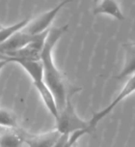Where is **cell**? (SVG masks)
<instances>
[{"label": "cell", "instance_id": "8fae6325", "mask_svg": "<svg viewBox=\"0 0 135 147\" xmlns=\"http://www.w3.org/2000/svg\"><path fill=\"white\" fill-rule=\"evenodd\" d=\"M1 128V127H0ZM0 132V147H24L26 144L20 134L13 131V129L1 128Z\"/></svg>", "mask_w": 135, "mask_h": 147}, {"label": "cell", "instance_id": "8992f818", "mask_svg": "<svg viewBox=\"0 0 135 147\" xmlns=\"http://www.w3.org/2000/svg\"><path fill=\"white\" fill-rule=\"evenodd\" d=\"M33 37L34 35L26 33L25 31H23V29L15 33L6 41L0 43V53L8 57L11 56L14 52L19 51L29 44L32 41Z\"/></svg>", "mask_w": 135, "mask_h": 147}, {"label": "cell", "instance_id": "6da1fadb", "mask_svg": "<svg viewBox=\"0 0 135 147\" xmlns=\"http://www.w3.org/2000/svg\"><path fill=\"white\" fill-rule=\"evenodd\" d=\"M68 27L69 24L60 26V27L49 28L40 57L41 65H43V82L52 93L58 111L64 107L69 97L67 95V86L63 76L54 64L52 51L56 43L67 32Z\"/></svg>", "mask_w": 135, "mask_h": 147}, {"label": "cell", "instance_id": "e0dca14e", "mask_svg": "<svg viewBox=\"0 0 135 147\" xmlns=\"http://www.w3.org/2000/svg\"><path fill=\"white\" fill-rule=\"evenodd\" d=\"M2 27H3V26H2L1 24H0V29H1V28H2Z\"/></svg>", "mask_w": 135, "mask_h": 147}, {"label": "cell", "instance_id": "2e32d148", "mask_svg": "<svg viewBox=\"0 0 135 147\" xmlns=\"http://www.w3.org/2000/svg\"><path fill=\"white\" fill-rule=\"evenodd\" d=\"M98 1H100V0H94V2H95V3H96V4H97V3H98Z\"/></svg>", "mask_w": 135, "mask_h": 147}, {"label": "cell", "instance_id": "7a4b0ae2", "mask_svg": "<svg viewBox=\"0 0 135 147\" xmlns=\"http://www.w3.org/2000/svg\"><path fill=\"white\" fill-rule=\"evenodd\" d=\"M56 119V130L61 134H72L80 130H88L92 133L93 129L90 127L89 122L81 119L72 106L71 99L68 98L66 105L58 111Z\"/></svg>", "mask_w": 135, "mask_h": 147}, {"label": "cell", "instance_id": "7c38bea8", "mask_svg": "<svg viewBox=\"0 0 135 147\" xmlns=\"http://www.w3.org/2000/svg\"><path fill=\"white\" fill-rule=\"evenodd\" d=\"M30 22V18H24V20H20V22L15 23L11 26L8 27H2L0 29V43L6 41L7 39H9L12 35H14L15 33L19 32V31L22 30L23 28L26 26Z\"/></svg>", "mask_w": 135, "mask_h": 147}, {"label": "cell", "instance_id": "4fadbf2b", "mask_svg": "<svg viewBox=\"0 0 135 147\" xmlns=\"http://www.w3.org/2000/svg\"><path fill=\"white\" fill-rule=\"evenodd\" d=\"M0 127L8 129H15L17 127L15 118L3 109H0Z\"/></svg>", "mask_w": 135, "mask_h": 147}, {"label": "cell", "instance_id": "277c9868", "mask_svg": "<svg viewBox=\"0 0 135 147\" xmlns=\"http://www.w3.org/2000/svg\"><path fill=\"white\" fill-rule=\"evenodd\" d=\"M134 90H135V76H131V77L128 80V81L126 82V84H124L123 89H122L120 94L114 99V101L112 103L109 104L105 109L96 112L94 114V116L88 121L89 122L90 127L92 128L93 130H95L96 127H97V125L98 124V122H100V120H102L104 117L107 116L108 114H110L111 112L116 109L117 106L120 105L121 102H123L126 97L131 95V94L134 92Z\"/></svg>", "mask_w": 135, "mask_h": 147}, {"label": "cell", "instance_id": "9a60e30c", "mask_svg": "<svg viewBox=\"0 0 135 147\" xmlns=\"http://www.w3.org/2000/svg\"><path fill=\"white\" fill-rule=\"evenodd\" d=\"M0 59L8 60V56H6V55H4V54H2V53H0ZM8 62H9V61H8Z\"/></svg>", "mask_w": 135, "mask_h": 147}, {"label": "cell", "instance_id": "5bb4252c", "mask_svg": "<svg viewBox=\"0 0 135 147\" xmlns=\"http://www.w3.org/2000/svg\"><path fill=\"white\" fill-rule=\"evenodd\" d=\"M8 60H5V59H0V72H1V70L3 69V68L6 66L8 64Z\"/></svg>", "mask_w": 135, "mask_h": 147}, {"label": "cell", "instance_id": "9c48e42d", "mask_svg": "<svg viewBox=\"0 0 135 147\" xmlns=\"http://www.w3.org/2000/svg\"><path fill=\"white\" fill-rule=\"evenodd\" d=\"M94 9L95 15H108L123 22L124 16L115 0H100Z\"/></svg>", "mask_w": 135, "mask_h": 147}, {"label": "cell", "instance_id": "5b68a950", "mask_svg": "<svg viewBox=\"0 0 135 147\" xmlns=\"http://www.w3.org/2000/svg\"><path fill=\"white\" fill-rule=\"evenodd\" d=\"M49 30V29H48ZM48 30L45 31L43 33L34 35L32 41L29 44L26 45L24 48H22L19 51L14 52L11 56L13 58L19 59H28V60H40L41 49L43 48L45 41L47 35Z\"/></svg>", "mask_w": 135, "mask_h": 147}, {"label": "cell", "instance_id": "ba28073f", "mask_svg": "<svg viewBox=\"0 0 135 147\" xmlns=\"http://www.w3.org/2000/svg\"><path fill=\"white\" fill-rule=\"evenodd\" d=\"M124 63L123 69L117 76V80H124L126 78H130L134 76L135 69V46L133 43H128L124 45Z\"/></svg>", "mask_w": 135, "mask_h": 147}, {"label": "cell", "instance_id": "3957f363", "mask_svg": "<svg viewBox=\"0 0 135 147\" xmlns=\"http://www.w3.org/2000/svg\"><path fill=\"white\" fill-rule=\"evenodd\" d=\"M71 1H72V0H63L57 6L54 7L53 9H51L50 11L45 12V14L39 16L33 20H30L29 23L23 28V31H25L30 35H37V34L43 33L45 31L48 30L50 28L51 23L53 22L54 18H56V16L60 12V10L65 5L70 3Z\"/></svg>", "mask_w": 135, "mask_h": 147}, {"label": "cell", "instance_id": "52a82bcc", "mask_svg": "<svg viewBox=\"0 0 135 147\" xmlns=\"http://www.w3.org/2000/svg\"><path fill=\"white\" fill-rule=\"evenodd\" d=\"M60 136L59 131L54 130L35 136H23V138L27 147H53Z\"/></svg>", "mask_w": 135, "mask_h": 147}, {"label": "cell", "instance_id": "30bf717a", "mask_svg": "<svg viewBox=\"0 0 135 147\" xmlns=\"http://www.w3.org/2000/svg\"><path fill=\"white\" fill-rule=\"evenodd\" d=\"M33 84L35 86V88L38 90L41 100H43V103L45 105L46 109H48V111L50 112V114L54 118H56L57 115H58V109H57L55 99H54V97L52 95V93H51V91L49 90V88L43 82V80L33 82Z\"/></svg>", "mask_w": 135, "mask_h": 147}]
</instances>
